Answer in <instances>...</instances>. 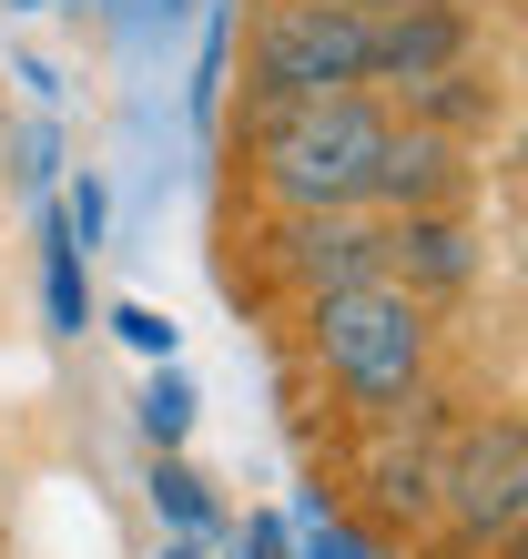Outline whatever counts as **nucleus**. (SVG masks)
Returning a JSON list of instances; mask_svg holds the SVG:
<instances>
[{"label":"nucleus","instance_id":"7ed1b4c3","mask_svg":"<svg viewBox=\"0 0 528 559\" xmlns=\"http://www.w3.org/2000/svg\"><path fill=\"white\" fill-rule=\"evenodd\" d=\"M367 92V11L346 0H254L244 21V112Z\"/></svg>","mask_w":528,"mask_h":559},{"label":"nucleus","instance_id":"412c9836","mask_svg":"<svg viewBox=\"0 0 528 559\" xmlns=\"http://www.w3.org/2000/svg\"><path fill=\"white\" fill-rule=\"evenodd\" d=\"M346 11H367V21H376V11H396V0H346Z\"/></svg>","mask_w":528,"mask_h":559},{"label":"nucleus","instance_id":"20e7f679","mask_svg":"<svg viewBox=\"0 0 528 559\" xmlns=\"http://www.w3.org/2000/svg\"><path fill=\"white\" fill-rule=\"evenodd\" d=\"M518 519H528V427L508 407L447 427V448H437V530L457 549H508Z\"/></svg>","mask_w":528,"mask_h":559},{"label":"nucleus","instance_id":"a211bd4d","mask_svg":"<svg viewBox=\"0 0 528 559\" xmlns=\"http://www.w3.org/2000/svg\"><path fill=\"white\" fill-rule=\"evenodd\" d=\"M235 559H295V530H285L275 509H254L244 530H235Z\"/></svg>","mask_w":528,"mask_h":559},{"label":"nucleus","instance_id":"5701e85b","mask_svg":"<svg viewBox=\"0 0 528 559\" xmlns=\"http://www.w3.org/2000/svg\"><path fill=\"white\" fill-rule=\"evenodd\" d=\"M0 559H11V539H0Z\"/></svg>","mask_w":528,"mask_h":559},{"label":"nucleus","instance_id":"0eeeda50","mask_svg":"<svg viewBox=\"0 0 528 559\" xmlns=\"http://www.w3.org/2000/svg\"><path fill=\"white\" fill-rule=\"evenodd\" d=\"M437 386H427V397L407 407V417H386V427H367V499H376V519H386V530H437V438H447V427H437Z\"/></svg>","mask_w":528,"mask_h":559},{"label":"nucleus","instance_id":"f3484780","mask_svg":"<svg viewBox=\"0 0 528 559\" xmlns=\"http://www.w3.org/2000/svg\"><path fill=\"white\" fill-rule=\"evenodd\" d=\"M51 214H61V224H72V245H82V254H92V245H103V224H112V204H103V183H92V174H82L72 193H61V204H51Z\"/></svg>","mask_w":528,"mask_h":559},{"label":"nucleus","instance_id":"9b49d317","mask_svg":"<svg viewBox=\"0 0 528 559\" xmlns=\"http://www.w3.org/2000/svg\"><path fill=\"white\" fill-rule=\"evenodd\" d=\"M143 499H153V519H163V530H173V539H214V530H224V499H214V478L193 468L183 448H163V457H153Z\"/></svg>","mask_w":528,"mask_h":559},{"label":"nucleus","instance_id":"4468645a","mask_svg":"<svg viewBox=\"0 0 528 559\" xmlns=\"http://www.w3.org/2000/svg\"><path fill=\"white\" fill-rule=\"evenodd\" d=\"M224 72H235V11H224L214 31H204V61H193V122H224Z\"/></svg>","mask_w":528,"mask_h":559},{"label":"nucleus","instance_id":"9d476101","mask_svg":"<svg viewBox=\"0 0 528 559\" xmlns=\"http://www.w3.org/2000/svg\"><path fill=\"white\" fill-rule=\"evenodd\" d=\"M386 112H396V122H427V133H447V143H468V153H478V143L508 122V92L488 82L478 61H457V72H437V82H407Z\"/></svg>","mask_w":528,"mask_h":559},{"label":"nucleus","instance_id":"6ab92c4d","mask_svg":"<svg viewBox=\"0 0 528 559\" xmlns=\"http://www.w3.org/2000/svg\"><path fill=\"white\" fill-rule=\"evenodd\" d=\"M51 174H61V133H51V122H21V183L41 193Z\"/></svg>","mask_w":528,"mask_h":559},{"label":"nucleus","instance_id":"423d86ee","mask_svg":"<svg viewBox=\"0 0 528 559\" xmlns=\"http://www.w3.org/2000/svg\"><path fill=\"white\" fill-rule=\"evenodd\" d=\"M457 61H478V11L468 0H396L367 21V92L396 103L407 82H437Z\"/></svg>","mask_w":528,"mask_h":559},{"label":"nucleus","instance_id":"f03ea898","mask_svg":"<svg viewBox=\"0 0 528 559\" xmlns=\"http://www.w3.org/2000/svg\"><path fill=\"white\" fill-rule=\"evenodd\" d=\"M386 103L376 92H325V103H275L244 112V183L264 214H356L376 193V153H386Z\"/></svg>","mask_w":528,"mask_h":559},{"label":"nucleus","instance_id":"ddd939ff","mask_svg":"<svg viewBox=\"0 0 528 559\" xmlns=\"http://www.w3.org/2000/svg\"><path fill=\"white\" fill-rule=\"evenodd\" d=\"M193 417H204L193 377H183V367H153V386H143V438H153V457H163V448H183V438H193Z\"/></svg>","mask_w":528,"mask_h":559},{"label":"nucleus","instance_id":"6e6552de","mask_svg":"<svg viewBox=\"0 0 528 559\" xmlns=\"http://www.w3.org/2000/svg\"><path fill=\"white\" fill-rule=\"evenodd\" d=\"M488 275V235L468 204L447 214H386V285H407L417 306H457Z\"/></svg>","mask_w":528,"mask_h":559},{"label":"nucleus","instance_id":"39448f33","mask_svg":"<svg viewBox=\"0 0 528 559\" xmlns=\"http://www.w3.org/2000/svg\"><path fill=\"white\" fill-rule=\"evenodd\" d=\"M367 275H386V214H264V285L285 306H315Z\"/></svg>","mask_w":528,"mask_h":559},{"label":"nucleus","instance_id":"dca6fc26","mask_svg":"<svg viewBox=\"0 0 528 559\" xmlns=\"http://www.w3.org/2000/svg\"><path fill=\"white\" fill-rule=\"evenodd\" d=\"M112 336L143 356V367H173V346H183V325L173 316H153V306H112Z\"/></svg>","mask_w":528,"mask_h":559},{"label":"nucleus","instance_id":"1a4fd4ad","mask_svg":"<svg viewBox=\"0 0 528 559\" xmlns=\"http://www.w3.org/2000/svg\"><path fill=\"white\" fill-rule=\"evenodd\" d=\"M468 193H478L468 143L427 133V122H386V153H376V193H367V214H447V204H468Z\"/></svg>","mask_w":528,"mask_h":559},{"label":"nucleus","instance_id":"aec40b11","mask_svg":"<svg viewBox=\"0 0 528 559\" xmlns=\"http://www.w3.org/2000/svg\"><path fill=\"white\" fill-rule=\"evenodd\" d=\"M153 559H204V539H163V549H153Z\"/></svg>","mask_w":528,"mask_h":559},{"label":"nucleus","instance_id":"f257e3e1","mask_svg":"<svg viewBox=\"0 0 528 559\" xmlns=\"http://www.w3.org/2000/svg\"><path fill=\"white\" fill-rule=\"evenodd\" d=\"M295 336H305V367L315 386L336 397L356 427H386L407 417L427 386H437V306H417L407 285H336L315 306H295Z\"/></svg>","mask_w":528,"mask_h":559},{"label":"nucleus","instance_id":"4be33fe9","mask_svg":"<svg viewBox=\"0 0 528 559\" xmlns=\"http://www.w3.org/2000/svg\"><path fill=\"white\" fill-rule=\"evenodd\" d=\"M0 11H41V0H0Z\"/></svg>","mask_w":528,"mask_h":559},{"label":"nucleus","instance_id":"2eb2a0df","mask_svg":"<svg viewBox=\"0 0 528 559\" xmlns=\"http://www.w3.org/2000/svg\"><path fill=\"white\" fill-rule=\"evenodd\" d=\"M295 559H386L367 530H356V519H336V509H315L305 530H295Z\"/></svg>","mask_w":528,"mask_h":559},{"label":"nucleus","instance_id":"f8f14e48","mask_svg":"<svg viewBox=\"0 0 528 559\" xmlns=\"http://www.w3.org/2000/svg\"><path fill=\"white\" fill-rule=\"evenodd\" d=\"M41 306H51V336H82L92 325V254L72 245L61 214H41Z\"/></svg>","mask_w":528,"mask_h":559}]
</instances>
